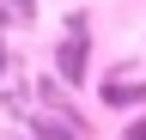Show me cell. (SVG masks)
Wrapping results in <instances>:
<instances>
[{"label":"cell","mask_w":146,"mask_h":140,"mask_svg":"<svg viewBox=\"0 0 146 140\" xmlns=\"http://www.w3.org/2000/svg\"><path fill=\"white\" fill-rule=\"evenodd\" d=\"M55 73H61V85L85 92V73H91V31H67V37L55 43Z\"/></svg>","instance_id":"6da1fadb"},{"label":"cell","mask_w":146,"mask_h":140,"mask_svg":"<svg viewBox=\"0 0 146 140\" xmlns=\"http://www.w3.org/2000/svg\"><path fill=\"white\" fill-rule=\"evenodd\" d=\"M110 110H128V104H146V85H128V79H110L104 92H98Z\"/></svg>","instance_id":"7a4b0ae2"},{"label":"cell","mask_w":146,"mask_h":140,"mask_svg":"<svg viewBox=\"0 0 146 140\" xmlns=\"http://www.w3.org/2000/svg\"><path fill=\"white\" fill-rule=\"evenodd\" d=\"M31 140H79V122H55V116H31Z\"/></svg>","instance_id":"3957f363"},{"label":"cell","mask_w":146,"mask_h":140,"mask_svg":"<svg viewBox=\"0 0 146 140\" xmlns=\"http://www.w3.org/2000/svg\"><path fill=\"white\" fill-rule=\"evenodd\" d=\"M122 140H146V116H140V122H128V128H122Z\"/></svg>","instance_id":"277c9868"}]
</instances>
